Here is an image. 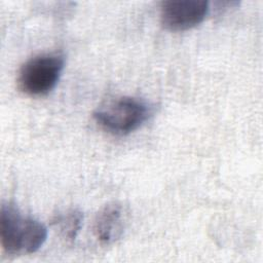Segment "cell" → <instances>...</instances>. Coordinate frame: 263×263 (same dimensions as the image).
Wrapping results in <instances>:
<instances>
[{
    "instance_id": "6",
    "label": "cell",
    "mask_w": 263,
    "mask_h": 263,
    "mask_svg": "<svg viewBox=\"0 0 263 263\" xmlns=\"http://www.w3.org/2000/svg\"><path fill=\"white\" fill-rule=\"evenodd\" d=\"M82 222V214L76 210H72L68 212L65 216H61L58 219V225L60 226V230L63 236L70 241H73L81 227Z\"/></svg>"
},
{
    "instance_id": "5",
    "label": "cell",
    "mask_w": 263,
    "mask_h": 263,
    "mask_svg": "<svg viewBox=\"0 0 263 263\" xmlns=\"http://www.w3.org/2000/svg\"><path fill=\"white\" fill-rule=\"evenodd\" d=\"M123 209L121 204L113 202L105 205L96 216L93 233L98 240L109 245L117 240L123 231Z\"/></svg>"
},
{
    "instance_id": "4",
    "label": "cell",
    "mask_w": 263,
    "mask_h": 263,
    "mask_svg": "<svg viewBox=\"0 0 263 263\" xmlns=\"http://www.w3.org/2000/svg\"><path fill=\"white\" fill-rule=\"evenodd\" d=\"M205 0H167L160 6V21L170 31H186L199 25L209 12Z\"/></svg>"
},
{
    "instance_id": "1",
    "label": "cell",
    "mask_w": 263,
    "mask_h": 263,
    "mask_svg": "<svg viewBox=\"0 0 263 263\" xmlns=\"http://www.w3.org/2000/svg\"><path fill=\"white\" fill-rule=\"evenodd\" d=\"M1 246L5 253L32 254L38 251L47 238L46 227L30 216H23L13 204L1 206Z\"/></svg>"
},
{
    "instance_id": "3",
    "label": "cell",
    "mask_w": 263,
    "mask_h": 263,
    "mask_svg": "<svg viewBox=\"0 0 263 263\" xmlns=\"http://www.w3.org/2000/svg\"><path fill=\"white\" fill-rule=\"evenodd\" d=\"M64 64L63 57L57 53H42L31 58L20 69V89L29 96L47 95L57 85Z\"/></svg>"
},
{
    "instance_id": "2",
    "label": "cell",
    "mask_w": 263,
    "mask_h": 263,
    "mask_svg": "<svg viewBox=\"0 0 263 263\" xmlns=\"http://www.w3.org/2000/svg\"><path fill=\"white\" fill-rule=\"evenodd\" d=\"M149 106L134 97H121L95 111L96 122L106 132L124 136L138 129L149 117Z\"/></svg>"
}]
</instances>
